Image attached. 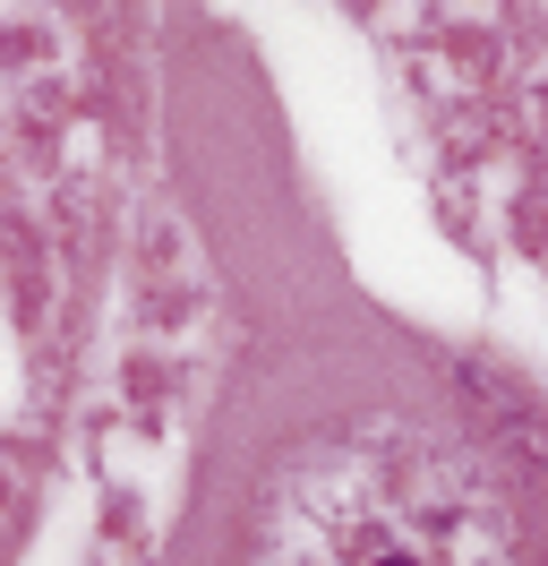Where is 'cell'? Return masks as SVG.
<instances>
[{"label":"cell","instance_id":"6da1fadb","mask_svg":"<svg viewBox=\"0 0 548 566\" xmlns=\"http://www.w3.org/2000/svg\"><path fill=\"white\" fill-rule=\"evenodd\" d=\"M171 566H548V395L342 292L240 360Z\"/></svg>","mask_w":548,"mask_h":566}]
</instances>
